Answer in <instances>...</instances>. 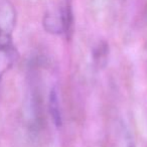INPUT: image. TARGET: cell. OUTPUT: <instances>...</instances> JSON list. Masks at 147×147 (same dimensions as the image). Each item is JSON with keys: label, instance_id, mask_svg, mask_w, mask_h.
I'll return each instance as SVG.
<instances>
[{"label": "cell", "instance_id": "6da1fadb", "mask_svg": "<svg viewBox=\"0 0 147 147\" xmlns=\"http://www.w3.org/2000/svg\"><path fill=\"white\" fill-rule=\"evenodd\" d=\"M59 16L61 19L63 33L67 35V37H71L74 28V13L71 7V0H63L59 7Z\"/></svg>", "mask_w": 147, "mask_h": 147}, {"label": "cell", "instance_id": "7a4b0ae2", "mask_svg": "<svg viewBox=\"0 0 147 147\" xmlns=\"http://www.w3.org/2000/svg\"><path fill=\"white\" fill-rule=\"evenodd\" d=\"M15 14L12 6L8 2L0 4V31L11 33L14 26Z\"/></svg>", "mask_w": 147, "mask_h": 147}, {"label": "cell", "instance_id": "3957f363", "mask_svg": "<svg viewBox=\"0 0 147 147\" xmlns=\"http://www.w3.org/2000/svg\"><path fill=\"white\" fill-rule=\"evenodd\" d=\"M15 61V49L13 45L0 47V83L4 74Z\"/></svg>", "mask_w": 147, "mask_h": 147}, {"label": "cell", "instance_id": "277c9868", "mask_svg": "<svg viewBox=\"0 0 147 147\" xmlns=\"http://www.w3.org/2000/svg\"><path fill=\"white\" fill-rule=\"evenodd\" d=\"M49 112L53 117V120L55 122V126H61L63 118H61V110L59 105V95L55 89H53L49 94Z\"/></svg>", "mask_w": 147, "mask_h": 147}, {"label": "cell", "instance_id": "5b68a950", "mask_svg": "<svg viewBox=\"0 0 147 147\" xmlns=\"http://www.w3.org/2000/svg\"><path fill=\"white\" fill-rule=\"evenodd\" d=\"M114 147H134L132 137L123 124H119L117 126L115 132Z\"/></svg>", "mask_w": 147, "mask_h": 147}, {"label": "cell", "instance_id": "8992f818", "mask_svg": "<svg viewBox=\"0 0 147 147\" xmlns=\"http://www.w3.org/2000/svg\"><path fill=\"white\" fill-rule=\"evenodd\" d=\"M43 25H45V28L51 33H63L61 19L59 15L57 16L53 14L45 15L43 19Z\"/></svg>", "mask_w": 147, "mask_h": 147}, {"label": "cell", "instance_id": "52a82bcc", "mask_svg": "<svg viewBox=\"0 0 147 147\" xmlns=\"http://www.w3.org/2000/svg\"><path fill=\"white\" fill-rule=\"evenodd\" d=\"M109 53V47L106 42H101L94 49V61L98 67H104L106 65Z\"/></svg>", "mask_w": 147, "mask_h": 147}]
</instances>
